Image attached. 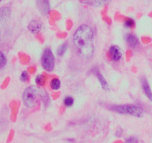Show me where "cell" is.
Instances as JSON below:
<instances>
[{
  "mask_svg": "<svg viewBox=\"0 0 152 143\" xmlns=\"http://www.w3.org/2000/svg\"><path fill=\"white\" fill-rule=\"evenodd\" d=\"M74 44L78 55L83 59H89L94 52V33L87 25H80L74 34Z\"/></svg>",
  "mask_w": 152,
  "mask_h": 143,
  "instance_id": "1",
  "label": "cell"
},
{
  "mask_svg": "<svg viewBox=\"0 0 152 143\" xmlns=\"http://www.w3.org/2000/svg\"><path fill=\"white\" fill-rule=\"evenodd\" d=\"M24 104L27 107H33L41 100L44 102L48 101V97L47 93L43 89L37 86H29L26 88L23 92L22 95Z\"/></svg>",
  "mask_w": 152,
  "mask_h": 143,
  "instance_id": "2",
  "label": "cell"
},
{
  "mask_svg": "<svg viewBox=\"0 0 152 143\" xmlns=\"http://www.w3.org/2000/svg\"><path fill=\"white\" fill-rule=\"evenodd\" d=\"M111 110L121 114H127L135 117L140 118L143 115V110L140 107L130 104H123V105L113 106Z\"/></svg>",
  "mask_w": 152,
  "mask_h": 143,
  "instance_id": "3",
  "label": "cell"
},
{
  "mask_svg": "<svg viewBox=\"0 0 152 143\" xmlns=\"http://www.w3.org/2000/svg\"><path fill=\"white\" fill-rule=\"evenodd\" d=\"M54 56L50 49H46L42 56V64L46 71L51 72L54 68Z\"/></svg>",
  "mask_w": 152,
  "mask_h": 143,
  "instance_id": "4",
  "label": "cell"
},
{
  "mask_svg": "<svg viewBox=\"0 0 152 143\" xmlns=\"http://www.w3.org/2000/svg\"><path fill=\"white\" fill-rule=\"evenodd\" d=\"M39 10L42 15H48L50 12V4L48 0H37Z\"/></svg>",
  "mask_w": 152,
  "mask_h": 143,
  "instance_id": "5",
  "label": "cell"
},
{
  "mask_svg": "<svg viewBox=\"0 0 152 143\" xmlns=\"http://www.w3.org/2000/svg\"><path fill=\"white\" fill-rule=\"evenodd\" d=\"M109 55L111 59L114 61H118L121 59L123 53L120 48L117 46H111L109 49Z\"/></svg>",
  "mask_w": 152,
  "mask_h": 143,
  "instance_id": "6",
  "label": "cell"
},
{
  "mask_svg": "<svg viewBox=\"0 0 152 143\" xmlns=\"http://www.w3.org/2000/svg\"><path fill=\"white\" fill-rule=\"evenodd\" d=\"M92 72H93L94 74L96 75V77H97V79L99 80L102 87L105 90H108V89H109V86H108V83H107V81L105 80V77L102 76V73L100 72V71H99L97 68H94L93 70H92Z\"/></svg>",
  "mask_w": 152,
  "mask_h": 143,
  "instance_id": "7",
  "label": "cell"
},
{
  "mask_svg": "<svg viewBox=\"0 0 152 143\" xmlns=\"http://www.w3.org/2000/svg\"><path fill=\"white\" fill-rule=\"evenodd\" d=\"M10 16V10L8 7H3L0 9V21L2 24L9 20Z\"/></svg>",
  "mask_w": 152,
  "mask_h": 143,
  "instance_id": "8",
  "label": "cell"
},
{
  "mask_svg": "<svg viewBox=\"0 0 152 143\" xmlns=\"http://www.w3.org/2000/svg\"><path fill=\"white\" fill-rule=\"evenodd\" d=\"M42 28V23L38 20H32L28 25V28L32 34H37Z\"/></svg>",
  "mask_w": 152,
  "mask_h": 143,
  "instance_id": "9",
  "label": "cell"
},
{
  "mask_svg": "<svg viewBox=\"0 0 152 143\" xmlns=\"http://www.w3.org/2000/svg\"><path fill=\"white\" fill-rule=\"evenodd\" d=\"M141 83H142V89H143L144 93L145 94L147 98H148V99H149L152 102V92L148 81H147V80L145 78H142Z\"/></svg>",
  "mask_w": 152,
  "mask_h": 143,
  "instance_id": "10",
  "label": "cell"
},
{
  "mask_svg": "<svg viewBox=\"0 0 152 143\" xmlns=\"http://www.w3.org/2000/svg\"><path fill=\"white\" fill-rule=\"evenodd\" d=\"M126 40L127 42V44L131 48L137 47L139 43L138 39L133 34H127L126 37Z\"/></svg>",
  "mask_w": 152,
  "mask_h": 143,
  "instance_id": "11",
  "label": "cell"
},
{
  "mask_svg": "<svg viewBox=\"0 0 152 143\" xmlns=\"http://www.w3.org/2000/svg\"><path fill=\"white\" fill-rule=\"evenodd\" d=\"M107 2V0H84L83 3L91 5L93 7H101L105 5Z\"/></svg>",
  "mask_w": 152,
  "mask_h": 143,
  "instance_id": "12",
  "label": "cell"
},
{
  "mask_svg": "<svg viewBox=\"0 0 152 143\" xmlns=\"http://www.w3.org/2000/svg\"><path fill=\"white\" fill-rule=\"evenodd\" d=\"M61 86V83H60V80L57 78H53V80H51L50 82V87L52 88L54 90H57L60 88Z\"/></svg>",
  "mask_w": 152,
  "mask_h": 143,
  "instance_id": "13",
  "label": "cell"
},
{
  "mask_svg": "<svg viewBox=\"0 0 152 143\" xmlns=\"http://www.w3.org/2000/svg\"><path fill=\"white\" fill-rule=\"evenodd\" d=\"M67 49H68V44H67V43H63V44H62L59 46V49H58L57 55H59V56H62V55L65 53Z\"/></svg>",
  "mask_w": 152,
  "mask_h": 143,
  "instance_id": "14",
  "label": "cell"
},
{
  "mask_svg": "<svg viewBox=\"0 0 152 143\" xmlns=\"http://www.w3.org/2000/svg\"><path fill=\"white\" fill-rule=\"evenodd\" d=\"M35 81L36 83H37L38 85H43L45 83V77L43 74H39L36 77Z\"/></svg>",
  "mask_w": 152,
  "mask_h": 143,
  "instance_id": "15",
  "label": "cell"
},
{
  "mask_svg": "<svg viewBox=\"0 0 152 143\" xmlns=\"http://www.w3.org/2000/svg\"><path fill=\"white\" fill-rule=\"evenodd\" d=\"M74 104V98H71V97L68 96L64 99V104H65L66 107H71Z\"/></svg>",
  "mask_w": 152,
  "mask_h": 143,
  "instance_id": "16",
  "label": "cell"
},
{
  "mask_svg": "<svg viewBox=\"0 0 152 143\" xmlns=\"http://www.w3.org/2000/svg\"><path fill=\"white\" fill-rule=\"evenodd\" d=\"M124 25L126 28H132L134 26V21L132 19H126L124 22Z\"/></svg>",
  "mask_w": 152,
  "mask_h": 143,
  "instance_id": "17",
  "label": "cell"
},
{
  "mask_svg": "<svg viewBox=\"0 0 152 143\" xmlns=\"http://www.w3.org/2000/svg\"><path fill=\"white\" fill-rule=\"evenodd\" d=\"M0 64H1V68H3L6 64V57L2 52L0 53Z\"/></svg>",
  "mask_w": 152,
  "mask_h": 143,
  "instance_id": "18",
  "label": "cell"
},
{
  "mask_svg": "<svg viewBox=\"0 0 152 143\" xmlns=\"http://www.w3.org/2000/svg\"><path fill=\"white\" fill-rule=\"evenodd\" d=\"M20 80L22 82H26L28 80V74L27 72H23L20 76Z\"/></svg>",
  "mask_w": 152,
  "mask_h": 143,
  "instance_id": "19",
  "label": "cell"
},
{
  "mask_svg": "<svg viewBox=\"0 0 152 143\" xmlns=\"http://www.w3.org/2000/svg\"><path fill=\"white\" fill-rule=\"evenodd\" d=\"M126 143H138V140L136 137H129L126 139Z\"/></svg>",
  "mask_w": 152,
  "mask_h": 143,
  "instance_id": "20",
  "label": "cell"
},
{
  "mask_svg": "<svg viewBox=\"0 0 152 143\" xmlns=\"http://www.w3.org/2000/svg\"><path fill=\"white\" fill-rule=\"evenodd\" d=\"M122 134H123V131H122V130L121 129L117 130V133H116V136H121Z\"/></svg>",
  "mask_w": 152,
  "mask_h": 143,
  "instance_id": "21",
  "label": "cell"
}]
</instances>
